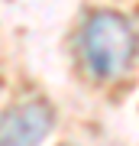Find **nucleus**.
Listing matches in <instances>:
<instances>
[{"label":"nucleus","instance_id":"obj_1","mask_svg":"<svg viewBox=\"0 0 139 146\" xmlns=\"http://www.w3.org/2000/svg\"><path fill=\"white\" fill-rule=\"evenodd\" d=\"M136 52L133 26L117 13H94L81 33V55L97 78H117Z\"/></svg>","mask_w":139,"mask_h":146},{"label":"nucleus","instance_id":"obj_2","mask_svg":"<svg viewBox=\"0 0 139 146\" xmlns=\"http://www.w3.org/2000/svg\"><path fill=\"white\" fill-rule=\"evenodd\" d=\"M52 123V107L45 101H20L0 120V146H39L49 136Z\"/></svg>","mask_w":139,"mask_h":146}]
</instances>
